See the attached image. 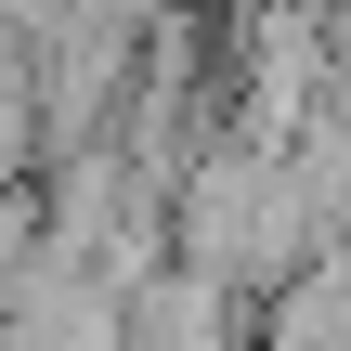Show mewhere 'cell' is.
I'll list each match as a JSON object with an SVG mask.
<instances>
[{
  "label": "cell",
  "mask_w": 351,
  "mask_h": 351,
  "mask_svg": "<svg viewBox=\"0 0 351 351\" xmlns=\"http://www.w3.org/2000/svg\"><path fill=\"white\" fill-rule=\"evenodd\" d=\"M261 351H351V234L313 261V274H287V287H274Z\"/></svg>",
  "instance_id": "cell-2"
},
{
  "label": "cell",
  "mask_w": 351,
  "mask_h": 351,
  "mask_svg": "<svg viewBox=\"0 0 351 351\" xmlns=\"http://www.w3.org/2000/svg\"><path fill=\"white\" fill-rule=\"evenodd\" d=\"M52 156V104H39V52L0 39V182H26Z\"/></svg>",
  "instance_id": "cell-3"
},
{
  "label": "cell",
  "mask_w": 351,
  "mask_h": 351,
  "mask_svg": "<svg viewBox=\"0 0 351 351\" xmlns=\"http://www.w3.org/2000/svg\"><path fill=\"white\" fill-rule=\"evenodd\" d=\"M130 351H261V313H247V287L169 261L156 287H130Z\"/></svg>",
  "instance_id": "cell-1"
}]
</instances>
